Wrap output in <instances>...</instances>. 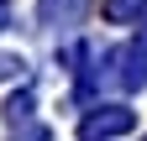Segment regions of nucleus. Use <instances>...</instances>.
Masks as SVG:
<instances>
[{
  "label": "nucleus",
  "instance_id": "1",
  "mask_svg": "<svg viewBox=\"0 0 147 141\" xmlns=\"http://www.w3.org/2000/svg\"><path fill=\"white\" fill-rule=\"evenodd\" d=\"M116 131H131V110L105 104L100 115H84V136H116Z\"/></svg>",
  "mask_w": 147,
  "mask_h": 141
},
{
  "label": "nucleus",
  "instance_id": "2",
  "mask_svg": "<svg viewBox=\"0 0 147 141\" xmlns=\"http://www.w3.org/2000/svg\"><path fill=\"white\" fill-rule=\"evenodd\" d=\"M84 5H89V0H42V16H47V21H58V26H68V21H79V16H84Z\"/></svg>",
  "mask_w": 147,
  "mask_h": 141
},
{
  "label": "nucleus",
  "instance_id": "3",
  "mask_svg": "<svg viewBox=\"0 0 147 141\" xmlns=\"http://www.w3.org/2000/svg\"><path fill=\"white\" fill-rule=\"evenodd\" d=\"M142 5H147V0H105V16H110V21H131Z\"/></svg>",
  "mask_w": 147,
  "mask_h": 141
}]
</instances>
